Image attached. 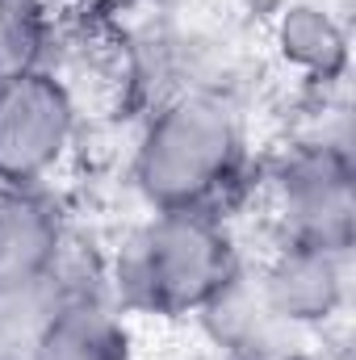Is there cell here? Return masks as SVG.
<instances>
[{"mask_svg": "<svg viewBox=\"0 0 356 360\" xmlns=\"http://www.w3.org/2000/svg\"><path fill=\"white\" fill-rule=\"evenodd\" d=\"M276 59L306 84H336L348 72V30L323 0H298L272 17Z\"/></svg>", "mask_w": 356, "mask_h": 360, "instance_id": "cell-8", "label": "cell"}, {"mask_svg": "<svg viewBox=\"0 0 356 360\" xmlns=\"http://www.w3.org/2000/svg\"><path fill=\"white\" fill-rule=\"evenodd\" d=\"M348 260L352 252H331L314 243H289L272 252L260 272V306L285 327H323L348 302Z\"/></svg>", "mask_w": 356, "mask_h": 360, "instance_id": "cell-5", "label": "cell"}, {"mask_svg": "<svg viewBox=\"0 0 356 360\" xmlns=\"http://www.w3.org/2000/svg\"><path fill=\"white\" fill-rule=\"evenodd\" d=\"M243 168V122L218 92L164 101L130 160V180L151 210H214Z\"/></svg>", "mask_w": 356, "mask_h": 360, "instance_id": "cell-2", "label": "cell"}, {"mask_svg": "<svg viewBox=\"0 0 356 360\" xmlns=\"http://www.w3.org/2000/svg\"><path fill=\"white\" fill-rule=\"evenodd\" d=\"M63 256V214L42 188L0 184V297L55 281Z\"/></svg>", "mask_w": 356, "mask_h": 360, "instance_id": "cell-6", "label": "cell"}, {"mask_svg": "<svg viewBox=\"0 0 356 360\" xmlns=\"http://www.w3.org/2000/svg\"><path fill=\"white\" fill-rule=\"evenodd\" d=\"M272 214L281 239L352 252L356 168L340 143H302L272 172Z\"/></svg>", "mask_w": 356, "mask_h": 360, "instance_id": "cell-4", "label": "cell"}, {"mask_svg": "<svg viewBox=\"0 0 356 360\" xmlns=\"http://www.w3.org/2000/svg\"><path fill=\"white\" fill-rule=\"evenodd\" d=\"M30 360H134V340L113 302L89 289H59Z\"/></svg>", "mask_w": 356, "mask_h": 360, "instance_id": "cell-7", "label": "cell"}, {"mask_svg": "<svg viewBox=\"0 0 356 360\" xmlns=\"http://www.w3.org/2000/svg\"><path fill=\"white\" fill-rule=\"evenodd\" d=\"M252 4H256L260 13H268V17H272L276 8H285V4H298V0H252Z\"/></svg>", "mask_w": 356, "mask_h": 360, "instance_id": "cell-9", "label": "cell"}, {"mask_svg": "<svg viewBox=\"0 0 356 360\" xmlns=\"http://www.w3.org/2000/svg\"><path fill=\"white\" fill-rule=\"evenodd\" d=\"M239 248L214 210H151L117 252V297L147 319L218 310L239 285Z\"/></svg>", "mask_w": 356, "mask_h": 360, "instance_id": "cell-1", "label": "cell"}, {"mask_svg": "<svg viewBox=\"0 0 356 360\" xmlns=\"http://www.w3.org/2000/svg\"><path fill=\"white\" fill-rule=\"evenodd\" d=\"M80 134V105L51 68L0 80V184L42 188Z\"/></svg>", "mask_w": 356, "mask_h": 360, "instance_id": "cell-3", "label": "cell"}]
</instances>
